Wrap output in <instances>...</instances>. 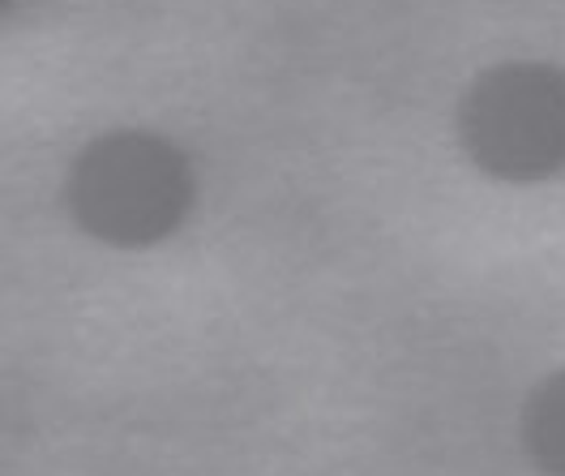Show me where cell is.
<instances>
[{"label":"cell","instance_id":"7a4b0ae2","mask_svg":"<svg viewBox=\"0 0 565 476\" xmlns=\"http://www.w3.org/2000/svg\"><path fill=\"white\" fill-rule=\"evenodd\" d=\"M459 138L497 181H544L565 168V74L553 65H497L471 82Z\"/></svg>","mask_w":565,"mask_h":476},{"label":"cell","instance_id":"277c9868","mask_svg":"<svg viewBox=\"0 0 565 476\" xmlns=\"http://www.w3.org/2000/svg\"><path fill=\"white\" fill-rule=\"evenodd\" d=\"M4 4H9V0H4Z\"/></svg>","mask_w":565,"mask_h":476},{"label":"cell","instance_id":"6da1fadb","mask_svg":"<svg viewBox=\"0 0 565 476\" xmlns=\"http://www.w3.org/2000/svg\"><path fill=\"white\" fill-rule=\"evenodd\" d=\"M193 207L189 159L168 138L120 129L73 159L70 211L82 232L116 250H141L172 236Z\"/></svg>","mask_w":565,"mask_h":476},{"label":"cell","instance_id":"3957f363","mask_svg":"<svg viewBox=\"0 0 565 476\" xmlns=\"http://www.w3.org/2000/svg\"><path fill=\"white\" fill-rule=\"evenodd\" d=\"M523 446L544 476H565V369L544 378L523 403Z\"/></svg>","mask_w":565,"mask_h":476}]
</instances>
